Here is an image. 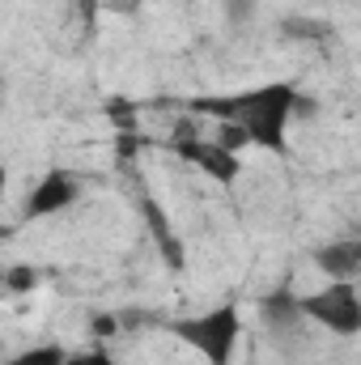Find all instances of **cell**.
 I'll return each mask as SVG.
<instances>
[{
    "label": "cell",
    "instance_id": "cell-1",
    "mask_svg": "<svg viewBox=\"0 0 361 365\" xmlns=\"http://www.w3.org/2000/svg\"><path fill=\"white\" fill-rule=\"evenodd\" d=\"M191 110L213 115L221 123H238L251 145H260L268 153H285V128L298 110V90L289 81H272V86L230 93V98H195Z\"/></svg>",
    "mask_w": 361,
    "mask_h": 365
},
{
    "label": "cell",
    "instance_id": "cell-2",
    "mask_svg": "<svg viewBox=\"0 0 361 365\" xmlns=\"http://www.w3.org/2000/svg\"><path fill=\"white\" fill-rule=\"evenodd\" d=\"M166 331H175L179 340L195 344V353H204L208 365H230L234 361V349H238V336H243V319L234 306H217L200 319H171Z\"/></svg>",
    "mask_w": 361,
    "mask_h": 365
},
{
    "label": "cell",
    "instance_id": "cell-3",
    "mask_svg": "<svg viewBox=\"0 0 361 365\" xmlns=\"http://www.w3.org/2000/svg\"><path fill=\"white\" fill-rule=\"evenodd\" d=\"M293 306H298V314L315 319L319 327H327L336 336H357L361 331V302H357V284L353 280H332L319 293L293 297Z\"/></svg>",
    "mask_w": 361,
    "mask_h": 365
},
{
    "label": "cell",
    "instance_id": "cell-4",
    "mask_svg": "<svg viewBox=\"0 0 361 365\" xmlns=\"http://www.w3.org/2000/svg\"><path fill=\"white\" fill-rule=\"evenodd\" d=\"M73 200H77V179H73L68 170H51V175H43V179L34 182V191H30V200H26V221L56 217V212H64Z\"/></svg>",
    "mask_w": 361,
    "mask_h": 365
},
{
    "label": "cell",
    "instance_id": "cell-5",
    "mask_svg": "<svg viewBox=\"0 0 361 365\" xmlns=\"http://www.w3.org/2000/svg\"><path fill=\"white\" fill-rule=\"evenodd\" d=\"M315 264L332 276V280H353L357 268H361V242H357V238L327 242V247H319V251H315Z\"/></svg>",
    "mask_w": 361,
    "mask_h": 365
},
{
    "label": "cell",
    "instance_id": "cell-6",
    "mask_svg": "<svg viewBox=\"0 0 361 365\" xmlns=\"http://www.w3.org/2000/svg\"><path fill=\"white\" fill-rule=\"evenodd\" d=\"M141 212H145V221H149L153 238L162 242V255H166V264H171V268H183V247H179V238L171 234V225H166V212H162V204H153V200L145 195V200H141Z\"/></svg>",
    "mask_w": 361,
    "mask_h": 365
},
{
    "label": "cell",
    "instance_id": "cell-7",
    "mask_svg": "<svg viewBox=\"0 0 361 365\" xmlns=\"http://www.w3.org/2000/svg\"><path fill=\"white\" fill-rule=\"evenodd\" d=\"M64 357H68V349L39 344V349H26V353H17V357H9V361H0V365H64Z\"/></svg>",
    "mask_w": 361,
    "mask_h": 365
},
{
    "label": "cell",
    "instance_id": "cell-8",
    "mask_svg": "<svg viewBox=\"0 0 361 365\" xmlns=\"http://www.w3.org/2000/svg\"><path fill=\"white\" fill-rule=\"evenodd\" d=\"M264 314H268L272 327H289V323H298L302 314H298V306H293V293H272L268 302H264Z\"/></svg>",
    "mask_w": 361,
    "mask_h": 365
},
{
    "label": "cell",
    "instance_id": "cell-9",
    "mask_svg": "<svg viewBox=\"0 0 361 365\" xmlns=\"http://www.w3.org/2000/svg\"><path fill=\"white\" fill-rule=\"evenodd\" d=\"M106 115H111V128H115V132H136V102L111 98V102H106Z\"/></svg>",
    "mask_w": 361,
    "mask_h": 365
},
{
    "label": "cell",
    "instance_id": "cell-10",
    "mask_svg": "<svg viewBox=\"0 0 361 365\" xmlns=\"http://www.w3.org/2000/svg\"><path fill=\"white\" fill-rule=\"evenodd\" d=\"M280 34H293V38H327L332 30L323 21H302V17H285L280 21Z\"/></svg>",
    "mask_w": 361,
    "mask_h": 365
},
{
    "label": "cell",
    "instance_id": "cell-11",
    "mask_svg": "<svg viewBox=\"0 0 361 365\" xmlns=\"http://www.w3.org/2000/svg\"><path fill=\"white\" fill-rule=\"evenodd\" d=\"M34 284H39V272H34L30 264H17V268L4 272V289H9V293H30Z\"/></svg>",
    "mask_w": 361,
    "mask_h": 365
},
{
    "label": "cell",
    "instance_id": "cell-12",
    "mask_svg": "<svg viewBox=\"0 0 361 365\" xmlns=\"http://www.w3.org/2000/svg\"><path fill=\"white\" fill-rule=\"evenodd\" d=\"M213 145H217V149H225V153H238V149H243V145H251V140H247V132H243L238 123H221Z\"/></svg>",
    "mask_w": 361,
    "mask_h": 365
},
{
    "label": "cell",
    "instance_id": "cell-13",
    "mask_svg": "<svg viewBox=\"0 0 361 365\" xmlns=\"http://www.w3.org/2000/svg\"><path fill=\"white\" fill-rule=\"evenodd\" d=\"M64 365H115L102 349H86V353H73V357H64Z\"/></svg>",
    "mask_w": 361,
    "mask_h": 365
},
{
    "label": "cell",
    "instance_id": "cell-14",
    "mask_svg": "<svg viewBox=\"0 0 361 365\" xmlns=\"http://www.w3.org/2000/svg\"><path fill=\"white\" fill-rule=\"evenodd\" d=\"M98 331L106 336V331H115V323H111V314H98Z\"/></svg>",
    "mask_w": 361,
    "mask_h": 365
},
{
    "label": "cell",
    "instance_id": "cell-15",
    "mask_svg": "<svg viewBox=\"0 0 361 365\" xmlns=\"http://www.w3.org/2000/svg\"><path fill=\"white\" fill-rule=\"evenodd\" d=\"M4 191H9V170L0 166V200H4Z\"/></svg>",
    "mask_w": 361,
    "mask_h": 365
},
{
    "label": "cell",
    "instance_id": "cell-16",
    "mask_svg": "<svg viewBox=\"0 0 361 365\" xmlns=\"http://www.w3.org/2000/svg\"><path fill=\"white\" fill-rule=\"evenodd\" d=\"M93 9H98V0H81V13L86 17H93Z\"/></svg>",
    "mask_w": 361,
    "mask_h": 365
},
{
    "label": "cell",
    "instance_id": "cell-17",
    "mask_svg": "<svg viewBox=\"0 0 361 365\" xmlns=\"http://www.w3.org/2000/svg\"><path fill=\"white\" fill-rule=\"evenodd\" d=\"M0 289H4V272H0Z\"/></svg>",
    "mask_w": 361,
    "mask_h": 365
}]
</instances>
